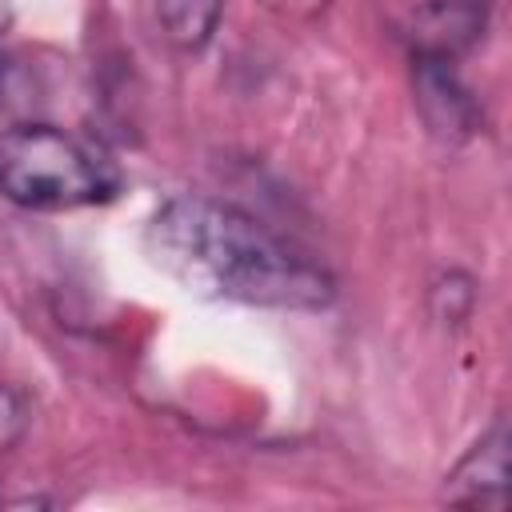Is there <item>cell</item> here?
<instances>
[{
  "instance_id": "obj_6",
  "label": "cell",
  "mask_w": 512,
  "mask_h": 512,
  "mask_svg": "<svg viewBox=\"0 0 512 512\" xmlns=\"http://www.w3.org/2000/svg\"><path fill=\"white\" fill-rule=\"evenodd\" d=\"M148 24L172 52H200L220 28L224 0H144Z\"/></svg>"
},
{
  "instance_id": "obj_1",
  "label": "cell",
  "mask_w": 512,
  "mask_h": 512,
  "mask_svg": "<svg viewBox=\"0 0 512 512\" xmlns=\"http://www.w3.org/2000/svg\"><path fill=\"white\" fill-rule=\"evenodd\" d=\"M152 264L184 292L252 308L316 312L336 296V280L308 252L276 236L252 212L216 196H172L144 232Z\"/></svg>"
},
{
  "instance_id": "obj_8",
  "label": "cell",
  "mask_w": 512,
  "mask_h": 512,
  "mask_svg": "<svg viewBox=\"0 0 512 512\" xmlns=\"http://www.w3.org/2000/svg\"><path fill=\"white\" fill-rule=\"evenodd\" d=\"M0 84H4V64H0Z\"/></svg>"
},
{
  "instance_id": "obj_3",
  "label": "cell",
  "mask_w": 512,
  "mask_h": 512,
  "mask_svg": "<svg viewBox=\"0 0 512 512\" xmlns=\"http://www.w3.org/2000/svg\"><path fill=\"white\" fill-rule=\"evenodd\" d=\"M412 100L428 136L440 144H464L480 132L484 112L448 56H412Z\"/></svg>"
},
{
  "instance_id": "obj_2",
  "label": "cell",
  "mask_w": 512,
  "mask_h": 512,
  "mask_svg": "<svg viewBox=\"0 0 512 512\" xmlns=\"http://www.w3.org/2000/svg\"><path fill=\"white\" fill-rule=\"evenodd\" d=\"M0 192L36 212L104 204L116 192L112 164L52 124H12L0 132Z\"/></svg>"
},
{
  "instance_id": "obj_4",
  "label": "cell",
  "mask_w": 512,
  "mask_h": 512,
  "mask_svg": "<svg viewBox=\"0 0 512 512\" xmlns=\"http://www.w3.org/2000/svg\"><path fill=\"white\" fill-rule=\"evenodd\" d=\"M508 424L496 420L444 476V500L460 508H504L508 500Z\"/></svg>"
},
{
  "instance_id": "obj_7",
  "label": "cell",
  "mask_w": 512,
  "mask_h": 512,
  "mask_svg": "<svg viewBox=\"0 0 512 512\" xmlns=\"http://www.w3.org/2000/svg\"><path fill=\"white\" fill-rule=\"evenodd\" d=\"M260 4L280 20H312L328 8V0H260Z\"/></svg>"
},
{
  "instance_id": "obj_5",
  "label": "cell",
  "mask_w": 512,
  "mask_h": 512,
  "mask_svg": "<svg viewBox=\"0 0 512 512\" xmlns=\"http://www.w3.org/2000/svg\"><path fill=\"white\" fill-rule=\"evenodd\" d=\"M484 36V0H428L412 16V56L456 60Z\"/></svg>"
}]
</instances>
